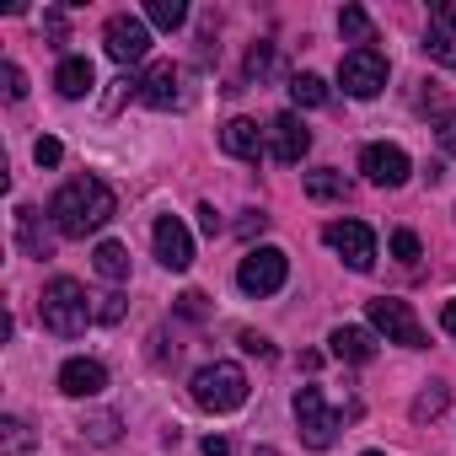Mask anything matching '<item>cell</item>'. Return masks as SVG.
Instances as JSON below:
<instances>
[{
  "label": "cell",
  "instance_id": "cell-1",
  "mask_svg": "<svg viewBox=\"0 0 456 456\" xmlns=\"http://www.w3.org/2000/svg\"><path fill=\"white\" fill-rule=\"evenodd\" d=\"M118 199L102 177H70L54 199H49V220H54V232L60 237H92L102 232V225L113 220Z\"/></svg>",
  "mask_w": 456,
  "mask_h": 456
},
{
  "label": "cell",
  "instance_id": "cell-2",
  "mask_svg": "<svg viewBox=\"0 0 456 456\" xmlns=\"http://www.w3.org/2000/svg\"><path fill=\"white\" fill-rule=\"evenodd\" d=\"M38 312H44V328H49V333H60V338H76V333H86V322H97L92 296H86L76 280H65V274L44 285Z\"/></svg>",
  "mask_w": 456,
  "mask_h": 456
},
{
  "label": "cell",
  "instance_id": "cell-3",
  "mask_svg": "<svg viewBox=\"0 0 456 456\" xmlns=\"http://www.w3.org/2000/svg\"><path fill=\"white\" fill-rule=\"evenodd\" d=\"M193 403H199L204 413H232V408H242V403H248V370H242L237 360L204 365V370L193 376Z\"/></svg>",
  "mask_w": 456,
  "mask_h": 456
},
{
  "label": "cell",
  "instance_id": "cell-4",
  "mask_svg": "<svg viewBox=\"0 0 456 456\" xmlns=\"http://www.w3.org/2000/svg\"><path fill=\"white\" fill-rule=\"evenodd\" d=\"M296 424H301V440H306L312 451H328V445L338 440V429H344V413H333L317 387H301V392H296Z\"/></svg>",
  "mask_w": 456,
  "mask_h": 456
},
{
  "label": "cell",
  "instance_id": "cell-5",
  "mask_svg": "<svg viewBox=\"0 0 456 456\" xmlns=\"http://www.w3.org/2000/svg\"><path fill=\"white\" fill-rule=\"evenodd\" d=\"M285 280H290V258H285L280 248H253V253L242 258V269H237V285H242L248 296H280Z\"/></svg>",
  "mask_w": 456,
  "mask_h": 456
},
{
  "label": "cell",
  "instance_id": "cell-6",
  "mask_svg": "<svg viewBox=\"0 0 456 456\" xmlns=\"http://www.w3.org/2000/svg\"><path fill=\"white\" fill-rule=\"evenodd\" d=\"M322 242H328L354 274H370V264H376V237H370L365 220H333L328 232H322Z\"/></svg>",
  "mask_w": 456,
  "mask_h": 456
},
{
  "label": "cell",
  "instance_id": "cell-7",
  "mask_svg": "<svg viewBox=\"0 0 456 456\" xmlns=\"http://www.w3.org/2000/svg\"><path fill=\"white\" fill-rule=\"evenodd\" d=\"M365 317H370V328H376V333H387V344L424 349V328H419V317L408 312V301L381 296V301H370V306H365Z\"/></svg>",
  "mask_w": 456,
  "mask_h": 456
},
{
  "label": "cell",
  "instance_id": "cell-8",
  "mask_svg": "<svg viewBox=\"0 0 456 456\" xmlns=\"http://www.w3.org/2000/svg\"><path fill=\"white\" fill-rule=\"evenodd\" d=\"M102 44H108V60L113 65H140L151 54V28L140 17H108Z\"/></svg>",
  "mask_w": 456,
  "mask_h": 456
},
{
  "label": "cell",
  "instance_id": "cell-9",
  "mask_svg": "<svg viewBox=\"0 0 456 456\" xmlns=\"http://www.w3.org/2000/svg\"><path fill=\"white\" fill-rule=\"evenodd\" d=\"M338 81H344L349 97H376V92L387 86V54H376V49H349L344 65H338Z\"/></svg>",
  "mask_w": 456,
  "mask_h": 456
},
{
  "label": "cell",
  "instance_id": "cell-10",
  "mask_svg": "<svg viewBox=\"0 0 456 456\" xmlns=\"http://www.w3.org/2000/svg\"><path fill=\"white\" fill-rule=\"evenodd\" d=\"M151 242H156V258H161V264H167L172 274L193 269V237H188V225H183L177 215H161V220H156Z\"/></svg>",
  "mask_w": 456,
  "mask_h": 456
},
{
  "label": "cell",
  "instance_id": "cell-11",
  "mask_svg": "<svg viewBox=\"0 0 456 456\" xmlns=\"http://www.w3.org/2000/svg\"><path fill=\"white\" fill-rule=\"evenodd\" d=\"M360 172H365L376 188H403L408 172H413V161H408V151H397V145H365V151H360Z\"/></svg>",
  "mask_w": 456,
  "mask_h": 456
},
{
  "label": "cell",
  "instance_id": "cell-12",
  "mask_svg": "<svg viewBox=\"0 0 456 456\" xmlns=\"http://www.w3.org/2000/svg\"><path fill=\"white\" fill-rule=\"evenodd\" d=\"M424 54L445 70H456V6L451 0H440V6L429 12V28H424Z\"/></svg>",
  "mask_w": 456,
  "mask_h": 456
},
{
  "label": "cell",
  "instance_id": "cell-13",
  "mask_svg": "<svg viewBox=\"0 0 456 456\" xmlns=\"http://www.w3.org/2000/svg\"><path fill=\"white\" fill-rule=\"evenodd\" d=\"M269 151H274V161H285V167H296L306 151H312V129L296 118V113H280L274 124H269Z\"/></svg>",
  "mask_w": 456,
  "mask_h": 456
},
{
  "label": "cell",
  "instance_id": "cell-14",
  "mask_svg": "<svg viewBox=\"0 0 456 456\" xmlns=\"http://www.w3.org/2000/svg\"><path fill=\"white\" fill-rule=\"evenodd\" d=\"M177 81H183L177 65H151L145 81H140V102H145V108H161V113L177 108V102H183V86H177Z\"/></svg>",
  "mask_w": 456,
  "mask_h": 456
},
{
  "label": "cell",
  "instance_id": "cell-15",
  "mask_svg": "<svg viewBox=\"0 0 456 456\" xmlns=\"http://www.w3.org/2000/svg\"><path fill=\"white\" fill-rule=\"evenodd\" d=\"M102 387H108L102 360H65V365H60V392H65V397H97Z\"/></svg>",
  "mask_w": 456,
  "mask_h": 456
},
{
  "label": "cell",
  "instance_id": "cell-16",
  "mask_svg": "<svg viewBox=\"0 0 456 456\" xmlns=\"http://www.w3.org/2000/svg\"><path fill=\"white\" fill-rule=\"evenodd\" d=\"M220 151L237 156V161H258L264 156V129L253 118H232V124L220 129Z\"/></svg>",
  "mask_w": 456,
  "mask_h": 456
},
{
  "label": "cell",
  "instance_id": "cell-17",
  "mask_svg": "<svg viewBox=\"0 0 456 456\" xmlns=\"http://www.w3.org/2000/svg\"><path fill=\"white\" fill-rule=\"evenodd\" d=\"M54 86H60V97H86L92 86H97V70H92V60L86 54H70V60H60V70H54Z\"/></svg>",
  "mask_w": 456,
  "mask_h": 456
},
{
  "label": "cell",
  "instance_id": "cell-18",
  "mask_svg": "<svg viewBox=\"0 0 456 456\" xmlns=\"http://www.w3.org/2000/svg\"><path fill=\"white\" fill-rule=\"evenodd\" d=\"M333 354L338 360H349V365H370L376 360V338L365 333V328H333Z\"/></svg>",
  "mask_w": 456,
  "mask_h": 456
},
{
  "label": "cell",
  "instance_id": "cell-19",
  "mask_svg": "<svg viewBox=\"0 0 456 456\" xmlns=\"http://www.w3.org/2000/svg\"><path fill=\"white\" fill-rule=\"evenodd\" d=\"M17 242H22V253L28 258H49V232L38 225V209H17Z\"/></svg>",
  "mask_w": 456,
  "mask_h": 456
},
{
  "label": "cell",
  "instance_id": "cell-20",
  "mask_svg": "<svg viewBox=\"0 0 456 456\" xmlns=\"http://www.w3.org/2000/svg\"><path fill=\"white\" fill-rule=\"evenodd\" d=\"M92 264H97V274H102L108 285H124V280H129V248H124V242H102Z\"/></svg>",
  "mask_w": 456,
  "mask_h": 456
},
{
  "label": "cell",
  "instance_id": "cell-21",
  "mask_svg": "<svg viewBox=\"0 0 456 456\" xmlns=\"http://www.w3.org/2000/svg\"><path fill=\"white\" fill-rule=\"evenodd\" d=\"M306 193L328 204V199H349V183H344V172L322 167V172H306Z\"/></svg>",
  "mask_w": 456,
  "mask_h": 456
},
{
  "label": "cell",
  "instance_id": "cell-22",
  "mask_svg": "<svg viewBox=\"0 0 456 456\" xmlns=\"http://www.w3.org/2000/svg\"><path fill=\"white\" fill-rule=\"evenodd\" d=\"M145 22H151V28L177 33V28L188 22V6H183V0H151V6H145Z\"/></svg>",
  "mask_w": 456,
  "mask_h": 456
},
{
  "label": "cell",
  "instance_id": "cell-23",
  "mask_svg": "<svg viewBox=\"0 0 456 456\" xmlns=\"http://www.w3.org/2000/svg\"><path fill=\"white\" fill-rule=\"evenodd\" d=\"M290 102H296V108H322V102H328V81L312 76V70L296 76V81H290Z\"/></svg>",
  "mask_w": 456,
  "mask_h": 456
},
{
  "label": "cell",
  "instance_id": "cell-24",
  "mask_svg": "<svg viewBox=\"0 0 456 456\" xmlns=\"http://www.w3.org/2000/svg\"><path fill=\"white\" fill-rule=\"evenodd\" d=\"M338 33H344V38H354L360 49H370V38H376V28H370V17H365L360 6H344V12H338Z\"/></svg>",
  "mask_w": 456,
  "mask_h": 456
},
{
  "label": "cell",
  "instance_id": "cell-25",
  "mask_svg": "<svg viewBox=\"0 0 456 456\" xmlns=\"http://www.w3.org/2000/svg\"><path fill=\"white\" fill-rule=\"evenodd\" d=\"M445 403H451V392L440 387V381H429L419 397H413V419L424 424V419H435V413H445Z\"/></svg>",
  "mask_w": 456,
  "mask_h": 456
},
{
  "label": "cell",
  "instance_id": "cell-26",
  "mask_svg": "<svg viewBox=\"0 0 456 456\" xmlns=\"http://www.w3.org/2000/svg\"><path fill=\"white\" fill-rule=\"evenodd\" d=\"M28 445H33V435H28L22 419H0V451H6V456H22Z\"/></svg>",
  "mask_w": 456,
  "mask_h": 456
},
{
  "label": "cell",
  "instance_id": "cell-27",
  "mask_svg": "<svg viewBox=\"0 0 456 456\" xmlns=\"http://www.w3.org/2000/svg\"><path fill=\"white\" fill-rule=\"evenodd\" d=\"M81 429H86L92 445H113V440H118V413H92Z\"/></svg>",
  "mask_w": 456,
  "mask_h": 456
},
{
  "label": "cell",
  "instance_id": "cell-28",
  "mask_svg": "<svg viewBox=\"0 0 456 456\" xmlns=\"http://www.w3.org/2000/svg\"><path fill=\"white\" fill-rule=\"evenodd\" d=\"M92 312H97V322H124V296L118 290H108V296H92Z\"/></svg>",
  "mask_w": 456,
  "mask_h": 456
},
{
  "label": "cell",
  "instance_id": "cell-29",
  "mask_svg": "<svg viewBox=\"0 0 456 456\" xmlns=\"http://www.w3.org/2000/svg\"><path fill=\"white\" fill-rule=\"evenodd\" d=\"M269 70H274V44H253V54H248V76L264 81Z\"/></svg>",
  "mask_w": 456,
  "mask_h": 456
},
{
  "label": "cell",
  "instance_id": "cell-30",
  "mask_svg": "<svg viewBox=\"0 0 456 456\" xmlns=\"http://www.w3.org/2000/svg\"><path fill=\"white\" fill-rule=\"evenodd\" d=\"M60 156H65V145H60L54 134H44V140L33 145V161H38V167H60Z\"/></svg>",
  "mask_w": 456,
  "mask_h": 456
},
{
  "label": "cell",
  "instance_id": "cell-31",
  "mask_svg": "<svg viewBox=\"0 0 456 456\" xmlns=\"http://www.w3.org/2000/svg\"><path fill=\"white\" fill-rule=\"evenodd\" d=\"M0 81H6V97H12V102L28 97V76H22V65H6V70H0Z\"/></svg>",
  "mask_w": 456,
  "mask_h": 456
},
{
  "label": "cell",
  "instance_id": "cell-32",
  "mask_svg": "<svg viewBox=\"0 0 456 456\" xmlns=\"http://www.w3.org/2000/svg\"><path fill=\"white\" fill-rule=\"evenodd\" d=\"M392 258L413 264V258H419V237H413V232H397V237H392Z\"/></svg>",
  "mask_w": 456,
  "mask_h": 456
},
{
  "label": "cell",
  "instance_id": "cell-33",
  "mask_svg": "<svg viewBox=\"0 0 456 456\" xmlns=\"http://www.w3.org/2000/svg\"><path fill=\"white\" fill-rule=\"evenodd\" d=\"M435 140H440V151H445V156H456V113H445V118H440Z\"/></svg>",
  "mask_w": 456,
  "mask_h": 456
},
{
  "label": "cell",
  "instance_id": "cell-34",
  "mask_svg": "<svg viewBox=\"0 0 456 456\" xmlns=\"http://www.w3.org/2000/svg\"><path fill=\"white\" fill-rule=\"evenodd\" d=\"M199 232H204V237H215V232H220V215H215V204H199Z\"/></svg>",
  "mask_w": 456,
  "mask_h": 456
},
{
  "label": "cell",
  "instance_id": "cell-35",
  "mask_svg": "<svg viewBox=\"0 0 456 456\" xmlns=\"http://www.w3.org/2000/svg\"><path fill=\"white\" fill-rule=\"evenodd\" d=\"M204 456H232V440H225V435H209V440H204Z\"/></svg>",
  "mask_w": 456,
  "mask_h": 456
},
{
  "label": "cell",
  "instance_id": "cell-36",
  "mask_svg": "<svg viewBox=\"0 0 456 456\" xmlns=\"http://www.w3.org/2000/svg\"><path fill=\"white\" fill-rule=\"evenodd\" d=\"M242 349H248V354H274L269 338H258V333H242Z\"/></svg>",
  "mask_w": 456,
  "mask_h": 456
},
{
  "label": "cell",
  "instance_id": "cell-37",
  "mask_svg": "<svg viewBox=\"0 0 456 456\" xmlns=\"http://www.w3.org/2000/svg\"><path fill=\"white\" fill-rule=\"evenodd\" d=\"M440 322H445V333L456 338V301H445V312H440Z\"/></svg>",
  "mask_w": 456,
  "mask_h": 456
},
{
  "label": "cell",
  "instance_id": "cell-38",
  "mask_svg": "<svg viewBox=\"0 0 456 456\" xmlns=\"http://www.w3.org/2000/svg\"><path fill=\"white\" fill-rule=\"evenodd\" d=\"M253 456H274V451H269V445H264V451H253Z\"/></svg>",
  "mask_w": 456,
  "mask_h": 456
},
{
  "label": "cell",
  "instance_id": "cell-39",
  "mask_svg": "<svg viewBox=\"0 0 456 456\" xmlns=\"http://www.w3.org/2000/svg\"><path fill=\"white\" fill-rule=\"evenodd\" d=\"M365 456H387V451H365Z\"/></svg>",
  "mask_w": 456,
  "mask_h": 456
}]
</instances>
